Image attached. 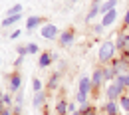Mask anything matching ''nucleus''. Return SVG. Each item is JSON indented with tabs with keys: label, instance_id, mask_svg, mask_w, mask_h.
I'll use <instances>...</instances> for the list:
<instances>
[{
	"label": "nucleus",
	"instance_id": "obj_10",
	"mask_svg": "<svg viewBox=\"0 0 129 115\" xmlns=\"http://www.w3.org/2000/svg\"><path fill=\"white\" fill-rule=\"evenodd\" d=\"M101 111L103 115H119L121 113V107H119V101H105L103 105H101Z\"/></svg>",
	"mask_w": 129,
	"mask_h": 115
},
{
	"label": "nucleus",
	"instance_id": "obj_24",
	"mask_svg": "<svg viewBox=\"0 0 129 115\" xmlns=\"http://www.w3.org/2000/svg\"><path fill=\"white\" fill-rule=\"evenodd\" d=\"M32 89H34V93H36V91H44V85H42V80H40V78H34L32 80Z\"/></svg>",
	"mask_w": 129,
	"mask_h": 115
},
{
	"label": "nucleus",
	"instance_id": "obj_39",
	"mask_svg": "<svg viewBox=\"0 0 129 115\" xmlns=\"http://www.w3.org/2000/svg\"><path fill=\"white\" fill-rule=\"evenodd\" d=\"M2 97H4V93H2V91H0V103H2Z\"/></svg>",
	"mask_w": 129,
	"mask_h": 115
},
{
	"label": "nucleus",
	"instance_id": "obj_16",
	"mask_svg": "<svg viewBox=\"0 0 129 115\" xmlns=\"http://www.w3.org/2000/svg\"><path fill=\"white\" fill-rule=\"evenodd\" d=\"M32 103H34V107H36V109L44 107V105H46V91H36V93H34Z\"/></svg>",
	"mask_w": 129,
	"mask_h": 115
},
{
	"label": "nucleus",
	"instance_id": "obj_5",
	"mask_svg": "<svg viewBox=\"0 0 129 115\" xmlns=\"http://www.w3.org/2000/svg\"><path fill=\"white\" fill-rule=\"evenodd\" d=\"M74 42H76V30H74V28H68V30H64V32L58 36V44H60L62 48L72 46Z\"/></svg>",
	"mask_w": 129,
	"mask_h": 115
},
{
	"label": "nucleus",
	"instance_id": "obj_29",
	"mask_svg": "<svg viewBox=\"0 0 129 115\" xmlns=\"http://www.w3.org/2000/svg\"><path fill=\"white\" fill-rule=\"evenodd\" d=\"M10 109H12V113H14V115H20V113H22V105H20V103H14Z\"/></svg>",
	"mask_w": 129,
	"mask_h": 115
},
{
	"label": "nucleus",
	"instance_id": "obj_34",
	"mask_svg": "<svg viewBox=\"0 0 129 115\" xmlns=\"http://www.w3.org/2000/svg\"><path fill=\"white\" fill-rule=\"evenodd\" d=\"M68 111H70V113L78 111V109H76V103H72V101H70V103H68Z\"/></svg>",
	"mask_w": 129,
	"mask_h": 115
},
{
	"label": "nucleus",
	"instance_id": "obj_37",
	"mask_svg": "<svg viewBox=\"0 0 129 115\" xmlns=\"http://www.w3.org/2000/svg\"><path fill=\"white\" fill-rule=\"evenodd\" d=\"M78 2H80V0H70V4H78Z\"/></svg>",
	"mask_w": 129,
	"mask_h": 115
},
{
	"label": "nucleus",
	"instance_id": "obj_19",
	"mask_svg": "<svg viewBox=\"0 0 129 115\" xmlns=\"http://www.w3.org/2000/svg\"><path fill=\"white\" fill-rule=\"evenodd\" d=\"M46 87H48L50 91H54V89H58V87H60V73H58V71L50 75V80H48V83H46Z\"/></svg>",
	"mask_w": 129,
	"mask_h": 115
},
{
	"label": "nucleus",
	"instance_id": "obj_30",
	"mask_svg": "<svg viewBox=\"0 0 129 115\" xmlns=\"http://www.w3.org/2000/svg\"><path fill=\"white\" fill-rule=\"evenodd\" d=\"M16 52H18V56H20V58H24V56H28V48H26V46H20V48H18Z\"/></svg>",
	"mask_w": 129,
	"mask_h": 115
},
{
	"label": "nucleus",
	"instance_id": "obj_32",
	"mask_svg": "<svg viewBox=\"0 0 129 115\" xmlns=\"http://www.w3.org/2000/svg\"><path fill=\"white\" fill-rule=\"evenodd\" d=\"M93 32H95V34H101V32H103V26H101V22H99V24H93Z\"/></svg>",
	"mask_w": 129,
	"mask_h": 115
},
{
	"label": "nucleus",
	"instance_id": "obj_14",
	"mask_svg": "<svg viewBox=\"0 0 129 115\" xmlns=\"http://www.w3.org/2000/svg\"><path fill=\"white\" fill-rule=\"evenodd\" d=\"M46 22H44V18L42 16H30L26 20V30H34V28H38V26H44Z\"/></svg>",
	"mask_w": 129,
	"mask_h": 115
},
{
	"label": "nucleus",
	"instance_id": "obj_40",
	"mask_svg": "<svg viewBox=\"0 0 129 115\" xmlns=\"http://www.w3.org/2000/svg\"><path fill=\"white\" fill-rule=\"evenodd\" d=\"M70 115H80V111H74V113H70Z\"/></svg>",
	"mask_w": 129,
	"mask_h": 115
},
{
	"label": "nucleus",
	"instance_id": "obj_33",
	"mask_svg": "<svg viewBox=\"0 0 129 115\" xmlns=\"http://www.w3.org/2000/svg\"><path fill=\"white\" fill-rule=\"evenodd\" d=\"M22 97H24V95H22V89H20L16 93V97H14V103H20V105H22Z\"/></svg>",
	"mask_w": 129,
	"mask_h": 115
},
{
	"label": "nucleus",
	"instance_id": "obj_35",
	"mask_svg": "<svg viewBox=\"0 0 129 115\" xmlns=\"http://www.w3.org/2000/svg\"><path fill=\"white\" fill-rule=\"evenodd\" d=\"M0 115H14V113H12V109H10V107H4V111H2Z\"/></svg>",
	"mask_w": 129,
	"mask_h": 115
},
{
	"label": "nucleus",
	"instance_id": "obj_31",
	"mask_svg": "<svg viewBox=\"0 0 129 115\" xmlns=\"http://www.w3.org/2000/svg\"><path fill=\"white\" fill-rule=\"evenodd\" d=\"M20 36H22V30H14V32L10 34V36H8V38H10V40H18V38H20Z\"/></svg>",
	"mask_w": 129,
	"mask_h": 115
},
{
	"label": "nucleus",
	"instance_id": "obj_27",
	"mask_svg": "<svg viewBox=\"0 0 129 115\" xmlns=\"http://www.w3.org/2000/svg\"><path fill=\"white\" fill-rule=\"evenodd\" d=\"M26 48H28V54H38V52H40V46H38L36 42H30V44H26Z\"/></svg>",
	"mask_w": 129,
	"mask_h": 115
},
{
	"label": "nucleus",
	"instance_id": "obj_1",
	"mask_svg": "<svg viewBox=\"0 0 129 115\" xmlns=\"http://www.w3.org/2000/svg\"><path fill=\"white\" fill-rule=\"evenodd\" d=\"M117 58V48H115V42L113 40H105L99 44V50H97V60L101 66H107L111 64L113 60Z\"/></svg>",
	"mask_w": 129,
	"mask_h": 115
},
{
	"label": "nucleus",
	"instance_id": "obj_20",
	"mask_svg": "<svg viewBox=\"0 0 129 115\" xmlns=\"http://www.w3.org/2000/svg\"><path fill=\"white\" fill-rule=\"evenodd\" d=\"M18 20H22V14L4 16V20H2V28H10V26H14V24H18Z\"/></svg>",
	"mask_w": 129,
	"mask_h": 115
},
{
	"label": "nucleus",
	"instance_id": "obj_36",
	"mask_svg": "<svg viewBox=\"0 0 129 115\" xmlns=\"http://www.w3.org/2000/svg\"><path fill=\"white\" fill-rule=\"evenodd\" d=\"M22 60H24V58H20V56H18L16 62H14V67H20V66H22Z\"/></svg>",
	"mask_w": 129,
	"mask_h": 115
},
{
	"label": "nucleus",
	"instance_id": "obj_2",
	"mask_svg": "<svg viewBox=\"0 0 129 115\" xmlns=\"http://www.w3.org/2000/svg\"><path fill=\"white\" fill-rule=\"evenodd\" d=\"M89 93H91V80L87 75L80 78V83H78V95H76V101L80 105H85L89 103Z\"/></svg>",
	"mask_w": 129,
	"mask_h": 115
},
{
	"label": "nucleus",
	"instance_id": "obj_15",
	"mask_svg": "<svg viewBox=\"0 0 129 115\" xmlns=\"http://www.w3.org/2000/svg\"><path fill=\"white\" fill-rule=\"evenodd\" d=\"M117 2H119V0H105V2L99 6V16L107 14L109 10H115V8H117Z\"/></svg>",
	"mask_w": 129,
	"mask_h": 115
},
{
	"label": "nucleus",
	"instance_id": "obj_21",
	"mask_svg": "<svg viewBox=\"0 0 129 115\" xmlns=\"http://www.w3.org/2000/svg\"><path fill=\"white\" fill-rule=\"evenodd\" d=\"M68 99H58V103H56V113L58 115H68Z\"/></svg>",
	"mask_w": 129,
	"mask_h": 115
},
{
	"label": "nucleus",
	"instance_id": "obj_22",
	"mask_svg": "<svg viewBox=\"0 0 129 115\" xmlns=\"http://www.w3.org/2000/svg\"><path fill=\"white\" fill-rule=\"evenodd\" d=\"M115 82L119 83L121 87H125V89H129V73H119V75L115 78Z\"/></svg>",
	"mask_w": 129,
	"mask_h": 115
},
{
	"label": "nucleus",
	"instance_id": "obj_42",
	"mask_svg": "<svg viewBox=\"0 0 129 115\" xmlns=\"http://www.w3.org/2000/svg\"><path fill=\"white\" fill-rule=\"evenodd\" d=\"M127 73H129V71H127Z\"/></svg>",
	"mask_w": 129,
	"mask_h": 115
},
{
	"label": "nucleus",
	"instance_id": "obj_3",
	"mask_svg": "<svg viewBox=\"0 0 129 115\" xmlns=\"http://www.w3.org/2000/svg\"><path fill=\"white\" fill-rule=\"evenodd\" d=\"M89 80H91V93H93L95 97H99V91H101V87H103V83H105V78H103V69H101V66L93 69V73L89 75Z\"/></svg>",
	"mask_w": 129,
	"mask_h": 115
},
{
	"label": "nucleus",
	"instance_id": "obj_12",
	"mask_svg": "<svg viewBox=\"0 0 129 115\" xmlns=\"http://www.w3.org/2000/svg\"><path fill=\"white\" fill-rule=\"evenodd\" d=\"M99 6H101L99 0H93V2H91L89 10H87V14H85V22H91V20H95V18L99 16Z\"/></svg>",
	"mask_w": 129,
	"mask_h": 115
},
{
	"label": "nucleus",
	"instance_id": "obj_38",
	"mask_svg": "<svg viewBox=\"0 0 129 115\" xmlns=\"http://www.w3.org/2000/svg\"><path fill=\"white\" fill-rule=\"evenodd\" d=\"M2 111H4V103H0V113H2Z\"/></svg>",
	"mask_w": 129,
	"mask_h": 115
},
{
	"label": "nucleus",
	"instance_id": "obj_9",
	"mask_svg": "<svg viewBox=\"0 0 129 115\" xmlns=\"http://www.w3.org/2000/svg\"><path fill=\"white\" fill-rule=\"evenodd\" d=\"M40 36H42V38H46V40H58L60 32H58V28H56L54 24L46 22V24L42 26V30H40Z\"/></svg>",
	"mask_w": 129,
	"mask_h": 115
},
{
	"label": "nucleus",
	"instance_id": "obj_23",
	"mask_svg": "<svg viewBox=\"0 0 129 115\" xmlns=\"http://www.w3.org/2000/svg\"><path fill=\"white\" fill-rule=\"evenodd\" d=\"M119 107H121V111L129 113V93H123L119 97Z\"/></svg>",
	"mask_w": 129,
	"mask_h": 115
},
{
	"label": "nucleus",
	"instance_id": "obj_6",
	"mask_svg": "<svg viewBox=\"0 0 129 115\" xmlns=\"http://www.w3.org/2000/svg\"><path fill=\"white\" fill-rule=\"evenodd\" d=\"M111 67H113V71H115V78H117L119 73H127V71H129V60L117 56V58L111 62Z\"/></svg>",
	"mask_w": 129,
	"mask_h": 115
},
{
	"label": "nucleus",
	"instance_id": "obj_26",
	"mask_svg": "<svg viewBox=\"0 0 129 115\" xmlns=\"http://www.w3.org/2000/svg\"><path fill=\"white\" fill-rule=\"evenodd\" d=\"M2 103H4V107H12V103H14V97H12L10 93H4V97H2Z\"/></svg>",
	"mask_w": 129,
	"mask_h": 115
},
{
	"label": "nucleus",
	"instance_id": "obj_13",
	"mask_svg": "<svg viewBox=\"0 0 129 115\" xmlns=\"http://www.w3.org/2000/svg\"><path fill=\"white\" fill-rule=\"evenodd\" d=\"M115 20H117V8H115V10H109L107 14H103V16H101V26H103V28H107V26L115 24Z\"/></svg>",
	"mask_w": 129,
	"mask_h": 115
},
{
	"label": "nucleus",
	"instance_id": "obj_18",
	"mask_svg": "<svg viewBox=\"0 0 129 115\" xmlns=\"http://www.w3.org/2000/svg\"><path fill=\"white\" fill-rule=\"evenodd\" d=\"M101 69H103V78H105V83L115 82V71H113L111 64H107V66H101Z\"/></svg>",
	"mask_w": 129,
	"mask_h": 115
},
{
	"label": "nucleus",
	"instance_id": "obj_7",
	"mask_svg": "<svg viewBox=\"0 0 129 115\" xmlns=\"http://www.w3.org/2000/svg\"><path fill=\"white\" fill-rule=\"evenodd\" d=\"M8 89L12 93H18L22 89V75H20V71H12L8 75Z\"/></svg>",
	"mask_w": 129,
	"mask_h": 115
},
{
	"label": "nucleus",
	"instance_id": "obj_41",
	"mask_svg": "<svg viewBox=\"0 0 129 115\" xmlns=\"http://www.w3.org/2000/svg\"><path fill=\"white\" fill-rule=\"evenodd\" d=\"M0 66H2V60H0Z\"/></svg>",
	"mask_w": 129,
	"mask_h": 115
},
{
	"label": "nucleus",
	"instance_id": "obj_17",
	"mask_svg": "<svg viewBox=\"0 0 129 115\" xmlns=\"http://www.w3.org/2000/svg\"><path fill=\"white\" fill-rule=\"evenodd\" d=\"M80 115H99L95 105H91V103H85V105H80Z\"/></svg>",
	"mask_w": 129,
	"mask_h": 115
},
{
	"label": "nucleus",
	"instance_id": "obj_8",
	"mask_svg": "<svg viewBox=\"0 0 129 115\" xmlns=\"http://www.w3.org/2000/svg\"><path fill=\"white\" fill-rule=\"evenodd\" d=\"M115 48H117V52L129 50V32L127 30H121V32L115 36Z\"/></svg>",
	"mask_w": 129,
	"mask_h": 115
},
{
	"label": "nucleus",
	"instance_id": "obj_28",
	"mask_svg": "<svg viewBox=\"0 0 129 115\" xmlns=\"http://www.w3.org/2000/svg\"><path fill=\"white\" fill-rule=\"evenodd\" d=\"M123 30H129V8L125 10V14H123Z\"/></svg>",
	"mask_w": 129,
	"mask_h": 115
},
{
	"label": "nucleus",
	"instance_id": "obj_11",
	"mask_svg": "<svg viewBox=\"0 0 129 115\" xmlns=\"http://www.w3.org/2000/svg\"><path fill=\"white\" fill-rule=\"evenodd\" d=\"M56 60V56H52L50 52H42L40 54V58H38V66L42 67V69H46V67L52 66V62Z\"/></svg>",
	"mask_w": 129,
	"mask_h": 115
},
{
	"label": "nucleus",
	"instance_id": "obj_4",
	"mask_svg": "<svg viewBox=\"0 0 129 115\" xmlns=\"http://www.w3.org/2000/svg\"><path fill=\"white\" fill-rule=\"evenodd\" d=\"M123 93H127V89L121 87L117 82H111L107 85V89H105V97L109 99V101H119V97H121Z\"/></svg>",
	"mask_w": 129,
	"mask_h": 115
},
{
	"label": "nucleus",
	"instance_id": "obj_25",
	"mask_svg": "<svg viewBox=\"0 0 129 115\" xmlns=\"http://www.w3.org/2000/svg\"><path fill=\"white\" fill-rule=\"evenodd\" d=\"M14 14H22V4H14V6L6 12V16H14Z\"/></svg>",
	"mask_w": 129,
	"mask_h": 115
}]
</instances>
